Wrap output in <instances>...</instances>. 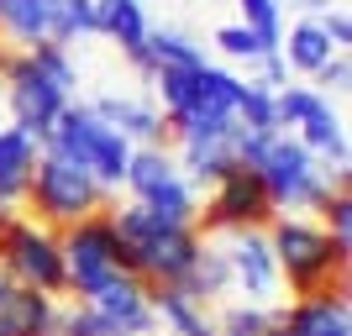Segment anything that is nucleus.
I'll return each mask as SVG.
<instances>
[{
	"instance_id": "1",
	"label": "nucleus",
	"mask_w": 352,
	"mask_h": 336,
	"mask_svg": "<svg viewBox=\"0 0 352 336\" xmlns=\"http://www.w3.org/2000/svg\"><path fill=\"white\" fill-rule=\"evenodd\" d=\"M263 232H268V247H274V263H279V278L289 289V300H305V294H321V289H347L352 247L331 242L316 221L274 216Z\"/></svg>"
},
{
	"instance_id": "2",
	"label": "nucleus",
	"mask_w": 352,
	"mask_h": 336,
	"mask_svg": "<svg viewBox=\"0 0 352 336\" xmlns=\"http://www.w3.org/2000/svg\"><path fill=\"white\" fill-rule=\"evenodd\" d=\"M47 153H58L69 158L74 168H85L105 194L121 190V179H126V163H132V142L121 132H111L105 121H95L85 100H69L63 105V116L53 121V132H47Z\"/></svg>"
},
{
	"instance_id": "3",
	"label": "nucleus",
	"mask_w": 352,
	"mask_h": 336,
	"mask_svg": "<svg viewBox=\"0 0 352 336\" xmlns=\"http://www.w3.org/2000/svg\"><path fill=\"white\" fill-rule=\"evenodd\" d=\"M27 205H32V221H43L53 232L74 226V221L95 216V210H111V194L85 174L74 168L69 158L58 153H37V168H32V184H27Z\"/></svg>"
},
{
	"instance_id": "4",
	"label": "nucleus",
	"mask_w": 352,
	"mask_h": 336,
	"mask_svg": "<svg viewBox=\"0 0 352 336\" xmlns=\"http://www.w3.org/2000/svg\"><path fill=\"white\" fill-rule=\"evenodd\" d=\"M252 174L263 179L268 190V205H274V216H300V210H316V205L326 200V190H331V179H326V168L316 158H310L305 147L294 142L289 132L268 137L263 158L252 163Z\"/></svg>"
},
{
	"instance_id": "5",
	"label": "nucleus",
	"mask_w": 352,
	"mask_h": 336,
	"mask_svg": "<svg viewBox=\"0 0 352 336\" xmlns=\"http://www.w3.org/2000/svg\"><path fill=\"white\" fill-rule=\"evenodd\" d=\"M58 252H63V284L74 300H95V294L121 273V242L111 226V210L74 221L58 232Z\"/></svg>"
},
{
	"instance_id": "6",
	"label": "nucleus",
	"mask_w": 352,
	"mask_h": 336,
	"mask_svg": "<svg viewBox=\"0 0 352 336\" xmlns=\"http://www.w3.org/2000/svg\"><path fill=\"white\" fill-rule=\"evenodd\" d=\"M0 263L11 268L16 284H27V289H43V294H69L63 284V252H58V232L43 226V221L32 216H11L0 226Z\"/></svg>"
},
{
	"instance_id": "7",
	"label": "nucleus",
	"mask_w": 352,
	"mask_h": 336,
	"mask_svg": "<svg viewBox=\"0 0 352 336\" xmlns=\"http://www.w3.org/2000/svg\"><path fill=\"white\" fill-rule=\"evenodd\" d=\"M268 221H274V205H268L263 179L252 174V168H226L210 184V200L195 216V232L226 236V232H248V226H268Z\"/></svg>"
},
{
	"instance_id": "8",
	"label": "nucleus",
	"mask_w": 352,
	"mask_h": 336,
	"mask_svg": "<svg viewBox=\"0 0 352 336\" xmlns=\"http://www.w3.org/2000/svg\"><path fill=\"white\" fill-rule=\"evenodd\" d=\"M221 258H226L232 289L248 294V305H279L284 300V278H279V263H274V247H268L263 226L226 232L221 236Z\"/></svg>"
},
{
	"instance_id": "9",
	"label": "nucleus",
	"mask_w": 352,
	"mask_h": 336,
	"mask_svg": "<svg viewBox=\"0 0 352 336\" xmlns=\"http://www.w3.org/2000/svg\"><path fill=\"white\" fill-rule=\"evenodd\" d=\"M6 105H11V126L16 132H27L32 142L43 147L47 132H53V121L63 116V95L47 79H37V69L27 63V53H11V63H6Z\"/></svg>"
},
{
	"instance_id": "10",
	"label": "nucleus",
	"mask_w": 352,
	"mask_h": 336,
	"mask_svg": "<svg viewBox=\"0 0 352 336\" xmlns=\"http://www.w3.org/2000/svg\"><path fill=\"white\" fill-rule=\"evenodd\" d=\"M268 336H352L347 289H321V294H305V300L268 305Z\"/></svg>"
},
{
	"instance_id": "11",
	"label": "nucleus",
	"mask_w": 352,
	"mask_h": 336,
	"mask_svg": "<svg viewBox=\"0 0 352 336\" xmlns=\"http://www.w3.org/2000/svg\"><path fill=\"white\" fill-rule=\"evenodd\" d=\"M95 111V121H105L111 132H121L137 147H163V116L147 95H121V89H105L95 100H85Z\"/></svg>"
},
{
	"instance_id": "12",
	"label": "nucleus",
	"mask_w": 352,
	"mask_h": 336,
	"mask_svg": "<svg viewBox=\"0 0 352 336\" xmlns=\"http://www.w3.org/2000/svg\"><path fill=\"white\" fill-rule=\"evenodd\" d=\"M116 326V336H153L158 331V315H153V300H147V278H132V273H116L95 300H85Z\"/></svg>"
},
{
	"instance_id": "13",
	"label": "nucleus",
	"mask_w": 352,
	"mask_h": 336,
	"mask_svg": "<svg viewBox=\"0 0 352 336\" xmlns=\"http://www.w3.org/2000/svg\"><path fill=\"white\" fill-rule=\"evenodd\" d=\"M95 37H111V43L126 53L142 79H153V58H147V11L142 0H95Z\"/></svg>"
},
{
	"instance_id": "14",
	"label": "nucleus",
	"mask_w": 352,
	"mask_h": 336,
	"mask_svg": "<svg viewBox=\"0 0 352 336\" xmlns=\"http://www.w3.org/2000/svg\"><path fill=\"white\" fill-rule=\"evenodd\" d=\"M147 300L168 336H216V315L200 300H190L179 284H147Z\"/></svg>"
},
{
	"instance_id": "15",
	"label": "nucleus",
	"mask_w": 352,
	"mask_h": 336,
	"mask_svg": "<svg viewBox=\"0 0 352 336\" xmlns=\"http://www.w3.org/2000/svg\"><path fill=\"white\" fill-rule=\"evenodd\" d=\"M58 326V300L43 289L16 284V294L0 305V336H53Z\"/></svg>"
},
{
	"instance_id": "16",
	"label": "nucleus",
	"mask_w": 352,
	"mask_h": 336,
	"mask_svg": "<svg viewBox=\"0 0 352 336\" xmlns=\"http://www.w3.org/2000/svg\"><path fill=\"white\" fill-rule=\"evenodd\" d=\"M37 153L43 147L32 142L27 132L16 126H0V205H21L27 200V184H32V168H37Z\"/></svg>"
},
{
	"instance_id": "17",
	"label": "nucleus",
	"mask_w": 352,
	"mask_h": 336,
	"mask_svg": "<svg viewBox=\"0 0 352 336\" xmlns=\"http://www.w3.org/2000/svg\"><path fill=\"white\" fill-rule=\"evenodd\" d=\"M331 53H337V47L326 43V32H321V21H316V16H300V21L279 37L284 69H300V74H316L321 63H331Z\"/></svg>"
},
{
	"instance_id": "18",
	"label": "nucleus",
	"mask_w": 352,
	"mask_h": 336,
	"mask_svg": "<svg viewBox=\"0 0 352 336\" xmlns=\"http://www.w3.org/2000/svg\"><path fill=\"white\" fill-rule=\"evenodd\" d=\"M179 289L190 294V300H200V305H210L216 294L232 289V273H226V258H221V242H200V252H195V263L184 268V278H179Z\"/></svg>"
},
{
	"instance_id": "19",
	"label": "nucleus",
	"mask_w": 352,
	"mask_h": 336,
	"mask_svg": "<svg viewBox=\"0 0 352 336\" xmlns=\"http://www.w3.org/2000/svg\"><path fill=\"white\" fill-rule=\"evenodd\" d=\"M168 179H179V163L168 147H132V163H126V194L132 200H147V194H158Z\"/></svg>"
},
{
	"instance_id": "20",
	"label": "nucleus",
	"mask_w": 352,
	"mask_h": 336,
	"mask_svg": "<svg viewBox=\"0 0 352 336\" xmlns=\"http://www.w3.org/2000/svg\"><path fill=\"white\" fill-rule=\"evenodd\" d=\"M47 16H53V0H0V32L16 47L47 43Z\"/></svg>"
},
{
	"instance_id": "21",
	"label": "nucleus",
	"mask_w": 352,
	"mask_h": 336,
	"mask_svg": "<svg viewBox=\"0 0 352 336\" xmlns=\"http://www.w3.org/2000/svg\"><path fill=\"white\" fill-rule=\"evenodd\" d=\"M147 58L153 69H206V47L179 27H147Z\"/></svg>"
},
{
	"instance_id": "22",
	"label": "nucleus",
	"mask_w": 352,
	"mask_h": 336,
	"mask_svg": "<svg viewBox=\"0 0 352 336\" xmlns=\"http://www.w3.org/2000/svg\"><path fill=\"white\" fill-rule=\"evenodd\" d=\"M21 53H27V63L37 69V79H47L63 100H74V89H79V63H74L69 47H58V43H32V47H21Z\"/></svg>"
},
{
	"instance_id": "23",
	"label": "nucleus",
	"mask_w": 352,
	"mask_h": 336,
	"mask_svg": "<svg viewBox=\"0 0 352 336\" xmlns=\"http://www.w3.org/2000/svg\"><path fill=\"white\" fill-rule=\"evenodd\" d=\"M79 37H95V0H53V16H47V43H79Z\"/></svg>"
},
{
	"instance_id": "24",
	"label": "nucleus",
	"mask_w": 352,
	"mask_h": 336,
	"mask_svg": "<svg viewBox=\"0 0 352 336\" xmlns=\"http://www.w3.org/2000/svg\"><path fill=\"white\" fill-rule=\"evenodd\" d=\"M236 126L263 137H279V111H274V89H263L258 79H242V100H236Z\"/></svg>"
},
{
	"instance_id": "25",
	"label": "nucleus",
	"mask_w": 352,
	"mask_h": 336,
	"mask_svg": "<svg viewBox=\"0 0 352 336\" xmlns=\"http://www.w3.org/2000/svg\"><path fill=\"white\" fill-rule=\"evenodd\" d=\"M53 336H116V326L105 321L95 305L69 300V305H58V326H53Z\"/></svg>"
},
{
	"instance_id": "26",
	"label": "nucleus",
	"mask_w": 352,
	"mask_h": 336,
	"mask_svg": "<svg viewBox=\"0 0 352 336\" xmlns=\"http://www.w3.org/2000/svg\"><path fill=\"white\" fill-rule=\"evenodd\" d=\"M242 5V27L258 32L263 47H279L284 37V0H236Z\"/></svg>"
},
{
	"instance_id": "27",
	"label": "nucleus",
	"mask_w": 352,
	"mask_h": 336,
	"mask_svg": "<svg viewBox=\"0 0 352 336\" xmlns=\"http://www.w3.org/2000/svg\"><path fill=\"white\" fill-rule=\"evenodd\" d=\"M316 216L326 221L321 232L331 236V242L352 247V194H347V184H331V190H326V200L316 205Z\"/></svg>"
},
{
	"instance_id": "28",
	"label": "nucleus",
	"mask_w": 352,
	"mask_h": 336,
	"mask_svg": "<svg viewBox=\"0 0 352 336\" xmlns=\"http://www.w3.org/2000/svg\"><path fill=\"white\" fill-rule=\"evenodd\" d=\"M216 336H268V305H248L236 300L216 315Z\"/></svg>"
},
{
	"instance_id": "29",
	"label": "nucleus",
	"mask_w": 352,
	"mask_h": 336,
	"mask_svg": "<svg viewBox=\"0 0 352 336\" xmlns=\"http://www.w3.org/2000/svg\"><path fill=\"white\" fill-rule=\"evenodd\" d=\"M216 47L226 53V58H236V63H258L263 53H279V47H263V43H258V32L242 27V21L221 27V32H216Z\"/></svg>"
},
{
	"instance_id": "30",
	"label": "nucleus",
	"mask_w": 352,
	"mask_h": 336,
	"mask_svg": "<svg viewBox=\"0 0 352 336\" xmlns=\"http://www.w3.org/2000/svg\"><path fill=\"white\" fill-rule=\"evenodd\" d=\"M310 79H316L310 89H316V95H326V100H331V95H347V89H352V63H347V53H331V63H321Z\"/></svg>"
},
{
	"instance_id": "31",
	"label": "nucleus",
	"mask_w": 352,
	"mask_h": 336,
	"mask_svg": "<svg viewBox=\"0 0 352 336\" xmlns=\"http://www.w3.org/2000/svg\"><path fill=\"white\" fill-rule=\"evenodd\" d=\"M321 32H326V43L337 47V53H347V43H352V16H347V5H326L321 16Z\"/></svg>"
},
{
	"instance_id": "32",
	"label": "nucleus",
	"mask_w": 352,
	"mask_h": 336,
	"mask_svg": "<svg viewBox=\"0 0 352 336\" xmlns=\"http://www.w3.org/2000/svg\"><path fill=\"white\" fill-rule=\"evenodd\" d=\"M11 294H16V278H11V268L0 263V305H6V300H11Z\"/></svg>"
},
{
	"instance_id": "33",
	"label": "nucleus",
	"mask_w": 352,
	"mask_h": 336,
	"mask_svg": "<svg viewBox=\"0 0 352 336\" xmlns=\"http://www.w3.org/2000/svg\"><path fill=\"white\" fill-rule=\"evenodd\" d=\"M16 216V210H11V205H0V226H6V221H11Z\"/></svg>"
},
{
	"instance_id": "34",
	"label": "nucleus",
	"mask_w": 352,
	"mask_h": 336,
	"mask_svg": "<svg viewBox=\"0 0 352 336\" xmlns=\"http://www.w3.org/2000/svg\"><path fill=\"white\" fill-rule=\"evenodd\" d=\"M6 63H11V53H6V47H0V74H6Z\"/></svg>"
},
{
	"instance_id": "35",
	"label": "nucleus",
	"mask_w": 352,
	"mask_h": 336,
	"mask_svg": "<svg viewBox=\"0 0 352 336\" xmlns=\"http://www.w3.org/2000/svg\"><path fill=\"white\" fill-rule=\"evenodd\" d=\"M337 5H342V0H337Z\"/></svg>"
}]
</instances>
